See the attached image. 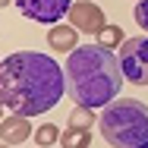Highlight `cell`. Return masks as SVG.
Masks as SVG:
<instances>
[{"instance_id":"obj_2","label":"cell","mask_w":148,"mask_h":148,"mask_svg":"<svg viewBox=\"0 0 148 148\" xmlns=\"http://www.w3.org/2000/svg\"><path fill=\"white\" fill-rule=\"evenodd\" d=\"M66 91L79 107H107L120 98V88L126 82L120 57L101 44L76 47L66 57Z\"/></svg>"},{"instance_id":"obj_10","label":"cell","mask_w":148,"mask_h":148,"mask_svg":"<svg viewBox=\"0 0 148 148\" xmlns=\"http://www.w3.org/2000/svg\"><path fill=\"white\" fill-rule=\"evenodd\" d=\"M123 41H126V38H123V29H120V25H110V22H107L104 32L98 35V44H101V47H107V51H120V47H123Z\"/></svg>"},{"instance_id":"obj_13","label":"cell","mask_w":148,"mask_h":148,"mask_svg":"<svg viewBox=\"0 0 148 148\" xmlns=\"http://www.w3.org/2000/svg\"><path fill=\"white\" fill-rule=\"evenodd\" d=\"M132 16H136V22H139V29L148 32V0H139V3H136Z\"/></svg>"},{"instance_id":"obj_14","label":"cell","mask_w":148,"mask_h":148,"mask_svg":"<svg viewBox=\"0 0 148 148\" xmlns=\"http://www.w3.org/2000/svg\"><path fill=\"white\" fill-rule=\"evenodd\" d=\"M136 148H148V139H145V142H142V145H136Z\"/></svg>"},{"instance_id":"obj_9","label":"cell","mask_w":148,"mask_h":148,"mask_svg":"<svg viewBox=\"0 0 148 148\" xmlns=\"http://www.w3.org/2000/svg\"><path fill=\"white\" fill-rule=\"evenodd\" d=\"M60 145H63V148H91V129L66 126L63 136H60Z\"/></svg>"},{"instance_id":"obj_8","label":"cell","mask_w":148,"mask_h":148,"mask_svg":"<svg viewBox=\"0 0 148 148\" xmlns=\"http://www.w3.org/2000/svg\"><path fill=\"white\" fill-rule=\"evenodd\" d=\"M47 44L60 51V54H73L76 47H79V29H73V25H51L47 29Z\"/></svg>"},{"instance_id":"obj_16","label":"cell","mask_w":148,"mask_h":148,"mask_svg":"<svg viewBox=\"0 0 148 148\" xmlns=\"http://www.w3.org/2000/svg\"><path fill=\"white\" fill-rule=\"evenodd\" d=\"M136 3H139V0H136Z\"/></svg>"},{"instance_id":"obj_1","label":"cell","mask_w":148,"mask_h":148,"mask_svg":"<svg viewBox=\"0 0 148 148\" xmlns=\"http://www.w3.org/2000/svg\"><path fill=\"white\" fill-rule=\"evenodd\" d=\"M66 88V69L38 51H16L0 66V104L10 114L38 117L54 110Z\"/></svg>"},{"instance_id":"obj_6","label":"cell","mask_w":148,"mask_h":148,"mask_svg":"<svg viewBox=\"0 0 148 148\" xmlns=\"http://www.w3.org/2000/svg\"><path fill=\"white\" fill-rule=\"evenodd\" d=\"M66 19H69L73 29H79L82 35H95V38H98V35L104 32V25H107L104 10H101L98 3H91V0H76Z\"/></svg>"},{"instance_id":"obj_4","label":"cell","mask_w":148,"mask_h":148,"mask_svg":"<svg viewBox=\"0 0 148 148\" xmlns=\"http://www.w3.org/2000/svg\"><path fill=\"white\" fill-rule=\"evenodd\" d=\"M120 66H123V76L126 82L132 85H148V38H126L123 47L117 51Z\"/></svg>"},{"instance_id":"obj_15","label":"cell","mask_w":148,"mask_h":148,"mask_svg":"<svg viewBox=\"0 0 148 148\" xmlns=\"http://www.w3.org/2000/svg\"><path fill=\"white\" fill-rule=\"evenodd\" d=\"M3 148H10V145H3Z\"/></svg>"},{"instance_id":"obj_5","label":"cell","mask_w":148,"mask_h":148,"mask_svg":"<svg viewBox=\"0 0 148 148\" xmlns=\"http://www.w3.org/2000/svg\"><path fill=\"white\" fill-rule=\"evenodd\" d=\"M16 10L29 19V22H38V25H60L63 16H69L73 3L76 0H13Z\"/></svg>"},{"instance_id":"obj_3","label":"cell","mask_w":148,"mask_h":148,"mask_svg":"<svg viewBox=\"0 0 148 148\" xmlns=\"http://www.w3.org/2000/svg\"><path fill=\"white\" fill-rule=\"evenodd\" d=\"M104 142L114 148H136L148 139V104L139 98H117L98 117Z\"/></svg>"},{"instance_id":"obj_7","label":"cell","mask_w":148,"mask_h":148,"mask_svg":"<svg viewBox=\"0 0 148 148\" xmlns=\"http://www.w3.org/2000/svg\"><path fill=\"white\" fill-rule=\"evenodd\" d=\"M32 136V123L29 117H19V114H10V117L0 123V139H3V145H19V142H25Z\"/></svg>"},{"instance_id":"obj_12","label":"cell","mask_w":148,"mask_h":148,"mask_svg":"<svg viewBox=\"0 0 148 148\" xmlns=\"http://www.w3.org/2000/svg\"><path fill=\"white\" fill-rule=\"evenodd\" d=\"M91 123H98L95 110H91V107H79V104H76V110L69 114V126H76V129H91Z\"/></svg>"},{"instance_id":"obj_11","label":"cell","mask_w":148,"mask_h":148,"mask_svg":"<svg viewBox=\"0 0 148 148\" xmlns=\"http://www.w3.org/2000/svg\"><path fill=\"white\" fill-rule=\"evenodd\" d=\"M60 136H63V132H60L54 123H41L38 132H35V145L38 148H51L54 142H60Z\"/></svg>"}]
</instances>
